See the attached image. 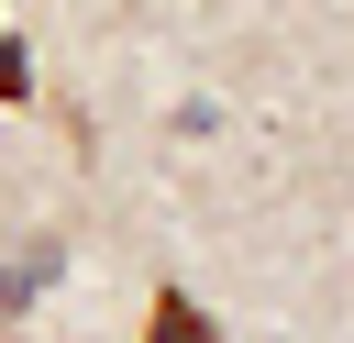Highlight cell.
<instances>
[{
  "instance_id": "cell-2",
  "label": "cell",
  "mask_w": 354,
  "mask_h": 343,
  "mask_svg": "<svg viewBox=\"0 0 354 343\" xmlns=\"http://www.w3.org/2000/svg\"><path fill=\"white\" fill-rule=\"evenodd\" d=\"M0 100H33V55H22L11 33H0Z\"/></svg>"
},
{
  "instance_id": "cell-1",
  "label": "cell",
  "mask_w": 354,
  "mask_h": 343,
  "mask_svg": "<svg viewBox=\"0 0 354 343\" xmlns=\"http://www.w3.org/2000/svg\"><path fill=\"white\" fill-rule=\"evenodd\" d=\"M144 343H221V332H210V310H199V299L155 288V310H144Z\"/></svg>"
}]
</instances>
